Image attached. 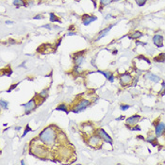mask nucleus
<instances>
[{
	"instance_id": "f3484780",
	"label": "nucleus",
	"mask_w": 165,
	"mask_h": 165,
	"mask_svg": "<svg viewBox=\"0 0 165 165\" xmlns=\"http://www.w3.org/2000/svg\"><path fill=\"white\" fill-rule=\"evenodd\" d=\"M57 111H63V112H65L66 113L69 112V109L67 108V106H66L65 104L59 105V107H57Z\"/></svg>"
},
{
	"instance_id": "2f4dec72",
	"label": "nucleus",
	"mask_w": 165,
	"mask_h": 165,
	"mask_svg": "<svg viewBox=\"0 0 165 165\" xmlns=\"http://www.w3.org/2000/svg\"><path fill=\"white\" fill-rule=\"evenodd\" d=\"M12 23H13L12 21H6V24H7V25H11Z\"/></svg>"
},
{
	"instance_id": "c85d7f7f",
	"label": "nucleus",
	"mask_w": 165,
	"mask_h": 165,
	"mask_svg": "<svg viewBox=\"0 0 165 165\" xmlns=\"http://www.w3.org/2000/svg\"><path fill=\"white\" fill-rule=\"evenodd\" d=\"M131 129H132V130H139V131L141 130V128H140L139 127H133Z\"/></svg>"
},
{
	"instance_id": "7c9ffc66",
	"label": "nucleus",
	"mask_w": 165,
	"mask_h": 165,
	"mask_svg": "<svg viewBox=\"0 0 165 165\" xmlns=\"http://www.w3.org/2000/svg\"><path fill=\"white\" fill-rule=\"evenodd\" d=\"M136 45H146V43H141V42H136Z\"/></svg>"
},
{
	"instance_id": "c756f323",
	"label": "nucleus",
	"mask_w": 165,
	"mask_h": 165,
	"mask_svg": "<svg viewBox=\"0 0 165 165\" xmlns=\"http://www.w3.org/2000/svg\"><path fill=\"white\" fill-rule=\"evenodd\" d=\"M68 36H74V35H77L76 32H69V33H67Z\"/></svg>"
},
{
	"instance_id": "393cba45",
	"label": "nucleus",
	"mask_w": 165,
	"mask_h": 165,
	"mask_svg": "<svg viewBox=\"0 0 165 165\" xmlns=\"http://www.w3.org/2000/svg\"><path fill=\"white\" fill-rule=\"evenodd\" d=\"M165 93V85H164V83H162V89H161V93H160V95H163Z\"/></svg>"
},
{
	"instance_id": "7ed1b4c3",
	"label": "nucleus",
	"mask_w": 165,
	"mask_h": 165,
	"mask_svg": "<svg viewBox=\"0 0 165 165\" xmlns=\"http://www.w3.org/2000/svg\"><path fill=\"white\" fill-rule=\"evenodd\" d=\"M102 139L101 137L98 135H92L89 140H88V143L90 146L93 147V148H99L102 144Z\"/></svg>"
},
{
	"instance_id": "aec40b11",
	"label": "nucleus",
	"mask_w": 165,
	"mask_h": 165,
	"mask_svg": "<svg viewBox=\"0 0 165 165\" xmlns=\"http://www.w3.org/2000/svg\"><path fill=\"white\" fill-rule=\"evenodd\" d=\"M50 21L52 23H54V22H61L60 18H58L56 15L54 14V13H50Z\"/></svg>"
},
{
	"instance_id": "9b49d317",
	"label": "nucleus",
	"mask_w": 165,
	"mask_h": 165,
	"mask_svg": "<svg viewBox=\"0 0 165 165\" xmlns=\"http://www.w3.org/2000/svg\"><path fill=\"white\" fill-rule=\"evenodd\" d=\"M165 131V124L164 123H159L156 126V136L159 137L161 136Z\"/></svg>"
},
{
	"instance_id": "39448f33",
	"label": "nucleus",
	"mask_w": 165,
	"mask_h": 165,
	"mask_svg": "<svg viewBox=\"0 0 165 165\" xmlns=\"http://www.w3.org/2000/svg\"><path fill=\"white\" fill-rule=\"evenodd\" d=\"M120 78V81H121V85L122 86H127V85H129L132 81V77L130 74H123L119 77Z\"/></svg>"
},
{
	"instance_id": "dca6fc26",
	"label": "nucleus",
	"mask_w": 165,
	"mask_h": 165,
	"mask_svg": "<svg viewBox=\"0 0 165 165\" xmlns=\"http://www.w3.org/2000/svg\"><path fill=\"white\" fill-rule=\"evenodd\" d=\"M154 61L156 62H163L165 61V53H160L158 57L154 59Z\"/></svg>"
},
{
	"instance_id": "6e6552de",
	"label": "nucleus",
	"mask_w": 165,
	"mask_h": 165,
	"mask_svg": "<svg viewBox=\"0 0 165 165\" xmlns=\"http://www.w3.org/2000/svg\"><path fill=\"white\" fill-rule=\"evenodd\" d=\"M95 20H97V17L96 16L92 15V14H84L83 17H82V24L84 26H88Z\"/></svg>"
},
{
	"instance_id": "a211bd4d",
	"label": "nucleus",
	"mask_w": 165,
	"mask_h": 165,
	"mask_svg": "<svg viewBox=\"0 0 165 165\" xmlns=\"http://www.w3.org/2000/svg\"><path fill=\"white\" fill-rule=\"evenodd\" d=\"M13 5L16 6V7H22L25 6V0H13Z\"/></svg>"
},
{
	"instance_id": "b1692460",
	"label": "nucleus",
	"mask_w": 165,
	"mask_h": 165,
	"mask_svg": "<svg viewBox=\"0 0 165 165\" xmlns=\"http://www.w3.org/2000/svg\"><path fill=\"white\" fill-rule=\"evenodd\" d=\"M0 104H1L2 108H8V103L5 102L4 100H1V101H0Z\"/></svg>"
},
{
	"instance_id": "9d476101",
	"label": "nucleus",
	"mask_w": 165,
	"mask_h": 165,
	"mask_svg": "<svg viewBox=\"0 0 165 165\" xmlns=\"http://www.w3.org/2000/svg\"><path fill=\"white\" fill-rule=\"evenodd\" d=\"M153 43L156 46L162 47L163 46V37L159 34H156L153 37Z\"/></svg>"
},
{
	"instance_id": "423d86ee",
	"label": "nucleus",
	"mask_w": 165,
	"mask_h": 165,
	"mask_svg": "<svg viewBox=\"0 0 165 165\" xmlns=\"http://www.w3.org/2000/svg\"><path fill=\"white\" fill-rule=\"evenodd\" d=\"M97 135L101 137V139H102L105 143H109V144H112V139L111 138V136H108V134L103 128L98 129Z\"/></svg>"
},
{
	"instance_id": "6ab92c4d",
	"label": "nucleus",
	"mask_w": 165,
	"mask_h": 165,
	"mask_svg": "<svg viewBox=\"0 0 165 165\" xmlns=\"http://www.w3.org/2000/svg\"><path fill=\"white\" fill-rule=\"evenodd\" d=\"M112 0H99V4H100V8H103L108 4L112 3Z\"/></svg>"
},
{
	"instance_id": "ddd939ff",
	"label": "nucleus",
	"mask_w": 165,
	"mask_h": 165,
	"mask_svg": "<svg viewBox=\"0 0 165 165\" xmlns=\"http://www.w3.org/2000/svg\"><path fill=\"white\" fill-rule=\"evenodd\" d=\"M82 52H79L78 54H77L75 58H74V62L76 64V66H79L82 62L84 61V56L81 54Z\"/></svg>"
},
{
	"instance_id": "72a5a7b5",
	"label": "nucleus",
	"mask_w": 165,
	"mask_h": 165,
	"mask_svg": "<svg viewBox=\"0 0 165 165\" xmlns=\"http://www.w3.org/2000/svg\"><path fill=\"white\" fill-rule=\"evenodd\" d=\"M164 133H165V131H164Z\"/></svg>"
},
{
	"instance_id": "a878e982",
	"label": "nucleus",
	"mask_w": 165,
	"mask_h": 165,
	"mask_svg": "<svg viewBox=\"0 0 165 165\" xmlns=\"http://www.w3.org/2000/svg\"><path fill=\"white\" fill-rule=\"evenodd\" d=\"M29 131H30V128H29V126H26V131L24 132V134H23V136H22V137H24V136H25L27 132H29Z\"/></svg>"
},
{
	"instance_id": "1a4fd4ad",
	"label": "nucleus",
	"mask_w": 165,
	"mask_h": 165,
	"mask_svg": "<svg viewBox=\"0 0 165 165\" xmlns=\"http://www.w3.org/2000/svg\"><path fill=\"white\" fill-rule=\"evenodd\" d=\"M140 119H141L140 115H133L131 117H128L127 119V125H128V126H135V125H137V124L139 123Z\"/></svg>"
},
{
	"instance_id": "cd10ccee",
	"label": "nucleus",
	"mask_w": 165,
	"mask_h": 165,
	"mask_svg": "<svg viewBox=\"0 0 165 165\" xmlns=\"http://www.w3.org/2000/svg\"><path fill=\"white\" fill-rule=\"evenodd\" d=\"M43 18H44V16H41V15H37V16H34V17H33V19H35V20H36V19H43Z\"/></svg>"
},
{
	"instance_id": "f8f14e48",
	"label": "nucleus",
	"mask_w": 165,
	"mask_h": 165,
	"mask_svg": "<svg viewBox=\"0 0 165 165\" xmlns=\"http://www.w3.org/2000/svg\"><path fill=\"white\" fill-rule=\"evenodd\" d=\"M112 26H113V25H111V26H108V27H106V29H104L102 31H100L99 34H98V36H97V38H96L94 41H99L100 39H102L103 37H105V36L109 32V30L112 29Z\"/></svg>"
},
{
	"instance_id": "f257e3e1",
	"label": "nucleus",
	"mask_w": 165,
	"mask_h": 165,
	"mask_svg": "<svg viewBox=\"0 0 165 165\" xmlns=\"http://www.w3.org/2000/svg\"><path fill=\"white\" fill-rule=\"evenodd\" d=\"M58 137V129L54 126H49L40 133L38 141L42 143L45 147H52L56 145Z\"/></svg>"
},
{
	"instance_id": "0eeeda50",
	"label": "nucleus",
	"mask_w": 165,
	"mask_h": 165,
	"mask_svg": "<svg viewBox=\"0 0 165 165\" xmlns=\"http://www.w3.org/2000/svg\"><path fill=\"white\" fill-rule=\"evenodd\" d=\"M82 132H83L86 136H89L91 137L94 131V128L92 125H90V124H83L82 125Z\"/></svg>"
},
{
	"instance_id": "412c9836",
	"label": "nucleus",
	"mask_w": 165,
	"mask_h": 165,
	"mask_svg": "<svg viewBox=\"0 0 165 165\" xmlns=\"http://www.w3.org/2000/svg\"><path fill=\"white\" fill-rule=\"evenodd\" d=\"M135 2L137 3L139 7H143L145 5V3L147 2V0H135Z\"/></svg>"
},
{
	"instance_id": "20e7f679",
	"label": "nucleus",
	"mask_w": 165,
	"mask_h": 165,
	"mask_svg": "<svg viewBox=\"0 0 165 165\" xmlns=\"http://www.w3.org/2000/svg\"><path fill=\"white\" fill-rule=\"evenodd\" d=\"M23 107H24V108H25L26 114H29L30 112H32L33 109L36 108V107H37V104H36V98H33V99H31L30 101H29L27 103L24 104Z\"/></svg>"
},
{
	"instance_id": "2eb2a0df",
	"label": "nucleus",
	"mask_w": 165,
	"mask_h": 165,
	"mask_svg": "<svg viewBox=\"0 0 165 165\" xmlns=\"http://www.w3.org/2000/svg\"><path fill=\"white\" fill-rule=\"evenodd\" d=\"M142 36H143V33H142L141 31L136 30V31H134V32L129 36V38H130V39H133V40H137V39L141 38Z\"/></svg>"
},
{
	"instance_id": "4be33fe9",
	"label": "nucleus",
	"mask_w": 165,
	"mask_h": 165,
	"mask_svg": "<svg viewBox=\"0 0 165 165\" xmlns=\"http://www.w3.org/2000/svg\"><path fill=\"white\" fill-rule=\"evenodd\" d=\"M156 139H157V136H154V135H150V136H148V137H147L146 141H147V142H149V143H153V142H154Z\"/></svg>"
},
{
	"instance_id": "f03ea898",
	"label": "nucleus",
	"mask_w": 165,
	"mask_h": 165,
	"mask_svg": "<svg viewBox=\"0 0 165 165\" xmlns=\"http://www.w3.org/2000/svg\"><path fill=\"white\" fill-rule=\"evenodd\" d=\"M91 105V102H90V100H88V99H80L77 104H75L73 107H72V108L70 109V111L72 112H74V113H77V112H81V111H84V109L86 108H88L89 106Z\"/></svg>"
},
{
	"instance_id": "bb28decb",
	"label": "nucleus",
	"mask_w": 165,
	"mask_h": 165,
	"mask_svg": "<svg viewBox=\"0 0 165 165\" xmlns=\"http://www.w3.org/2000/svg\"><path fill=\"white\" fill-rule=\"evenodd\" d=\"M43 27H45V29H51V26H50V25H45V26H43Z\"/></svg>"
},
{
	"instance_id": "5701e85b",
	"label": "nucleus",
	"mask_w": 165,
	"mask_h": 165,
	"mask_svg": "<svg viewBox=\"0 0 165 165\" xmlns=\"http://www.w3.org/2000/svg\"><path fill=\"white\" fill-rule=\"evenodd\" d=\"M120 108H121V111H127V109L129 108V106L128 105H121Z\"/></svg>"
},
{
	"instance_id": "473e14b6",
	"label": "nucleus",
	"mask_w": 165,
	"mask_h": 165,
	"mask_svg": "<svg viewBox=\"0 0 165 165\" xmlns=\"http://www.w3.org/2000/svg\"><path fill=\"white\" fill-rule=\"evenodd\" d=\"M112 1H120V0H112Z\"/></svg>"
},
{
	"instance_id": "4468645a",
	"label": "nucleus",
	"mask_w": 165,
	"mask_h": 165,
	"mask_svg": "<svg viewBox=\"0 0 165 165\" xmlns=\"http://www.w3.org/2000/svg\"><path fill=\"white\" fill-rule=\"evenodd\" d=\"M146 77H147L148 79H150L151 81L155 82V83H158V82L160 80L159 77H158V76H156V75H154V74H152V73H147V74H146Z\"/></svg>"
}]
</instances>
